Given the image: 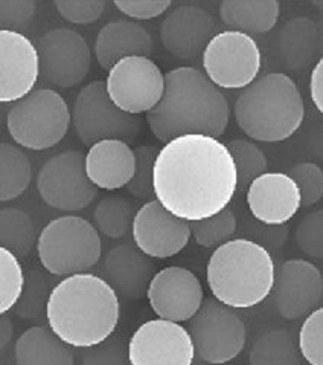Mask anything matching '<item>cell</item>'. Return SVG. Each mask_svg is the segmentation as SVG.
Here are the masks:
<instances>
[{"mask_svg":"<svg viewBox=\"0 0 323 365\" xmlns=\"http://www.w3.org/2000/svg\"><path fill=\"white\" fill-rule=\"evenodd\" d=\"M320 46L316 24L308 17H296L287 21L279 37V49L290 69H305L313 61Z\"/></svg>","mask_w":323,"mask_h":365,"instance_id":"484cf974","label":"cell"},{"mask_svg":"<svg viewBox=\"0 0 323 365\" xmlns=\"http://www.w3.org/2000/svg\"><path fill=\"white\" fill-rule=\"evenodd\" d=\"M105 280L115 291L130 299L147 297L154 274V263L137 246L117 245L104 259Z\"/></svg>","mask_w":323,"mask_h":365,"instance_id":"44dd1931","label":"cell"},{"mask_svg":"<svg viewBox=\"0 0 323 365\" xmlns=\"http://www.w3.org/2000/svg\"><path fill=\"white\" fill-rule=\"evenodd\" d=\"M14 336V324L11 321L9 317L2 315L0 318V346H2V350L13 341Z\"/></svg>","mask_w":323,"mask_h":365,"instance_id":"ee69618b","label":"cell"},{"mask_svg":"<svg viewBox=\"0 0 323 365\" xmlns=\"http://www.w3.org/2000/svg\"><path fill=\"white\" fill-rule=\"evenodd\" d=\"M247 207L252 216L264 225L279 227L292 220L302 208V195L288 173H267L247 188Z\"/></svg>","mask_w":323,"mask_h":365,"instance_id":"d6986e66","label":"cell"},{"mask_svg":"<svg viewBox=\"0 0 323 365\" xmlns=\"http://www.w3.org/2000/svg\"><path fill=\"white\" fill-rule=\"evenodd\" d=\"M37 254L51 275L85 274L101 259V235L89 220L63 216L51 220L40 231Z\"/></svg>","mask_w":323,"mask_h":365,"instance_id":"8992f818","label":"cell"},{"mask_svg":"<svg viewBox=\"0 0 323 365\" xmlns=\"http://www.w3.org/2000/svg\"><path fill=\"white\" fill-rule=\"evenodd\" d=\"M0 243L2 248L26 257L38 243L37 228L25 211L14 207H5L0 211Z\"/></svg>","mask_w":323,"mask_h":365,"instance_id":"f1b7e54d","label":"cell"},{"mask_svg":"<svg viewBox=\"0 0 323 365\" xmlns=\"http://www.w3.org/2000/svg\"><path fill=\"white\" fill-rule=\"evenodd\" d=\"M238 190V171L228 144L208 135L172 139L159 150L156 199L186 222L217 216Z\"/></svg>","mask_w":323,"mask_h":365,"instance_id":"6da1fadb","label":"cell"},{"mask_svg":"<svg viewBox=\"0 0 323 365\" xmlns=\"http://www.w3.org/2000/svg\"><path fill=\"white\" fill-rule=\"evenodd\" d=\"M304 98L295 80L272 72L245 88L235 103L236 124L253 141L282 143L304 123Z\"/></svg>","mask_w":323,"mask_h":365,"instance_id":"5b68a950","label":"cell"},{"mask_svg":"<svg viewBox=\"0 0 323 365\" xmlns=\"http://www.w3.org/2000/svg\"><path fill=\"white\" fill-rule=\"evenodd\" d=\"M72 124L80 141L90 148L105 139L133 143L142 120L122 112L109 96L105 81L96 80L80 91L72 107Z\"/></svg>","mask_w":323,"mask_h":365,"instance_id":"ba28073f","label":"cell"},{"mask_svg":"<svg viewBox=\"0 0 323 365\" xmlns=\"http://www.w3.org/2000/svg\"><path fill=\"white\" fill-rule=\"evenodd\" d=\"M85 171L98 190L115 191L130 184L136 173V153L121 139L96 143L85 155Z\"/></svg>","mask_w":323,"mask_h":365,"instance_id":"7402d4cb","label":"cell"},{"mask_svg":"<svg viewBox=\"0 0 323 365\" xmlns=\"http://www.w3.org/2000/svg\"><path fill=\"white\" fill-rule=\"evenodd\" d=\"M189 334L196 355L211 365H223L238 358L247 341L241 317L213 297L204 298L198 314L191 319Z\"/></svg>","mask_w":323,"mask_h":365,"instance_id":"30bf717a","label":"cell"},{"mask_svg":"<svg viewBox=\"0 0 323 365\" xmlns=\"http://www.w3.org/2000/svg\"><path fill=\"white\" fill-rule=\"evenodd\" d=\"M83 365H132L128 356V342L121 335H112L101 344L85 349Z\"/></svg>","mask_w":323,"mask_h":365,"instance_id":"f35d334b","label":"cell"},{"mask_svg":"<svg viewBox=\"0 0 323 365\" xmlns=\"http://www.w3.org/2000/svg\"><path fill=\"white\" fill-rule=\"evenodd\" d=\"M107 92L128 115L149 113L165 93V73L149 57H128L116 63L107 75Z\"/></svg>","mask_w":323,"mask_h":365,"instance_id":"7c38bea8","label":"cell"},{"mask_svg":"<svg viewBox=\"0 0 323 365\" xmlns=\"http://www.w3.org/2000/svg\"><path fill=\"white\" fill-rule=\"evenodd\" d=\"M299 339L285 329L265 331L249 353L250 365H302Z\"/></svg>","mask_w":323,"mask_h":365,"instance_id":"4316f807","label":"cell"},{"mask_svg":"<svg viewBox=\"0 0 323 365\" xmlns=\"http://www.w3.org/2000/svg\"><path fill=\"white\" fill-rule=\"evenodd\" d=\"M120 318L117 292L105 278L89 272L53 286L46 309L49 329L75 349H92L109 339Z\"/></svg>","mask_w":323,"mask_h":365,"instance_id":"3957f363","label":"cell"},{"mask_svg":"<svg viewBox=\"0 0 323 365\" xmlns=\"http://www.w3.org/2000/svg\"><path fill=\"white\" fill-rule=\"evenodd\" d=\"M51 282L40 271H31L26 275L23 294L14 307V314L23 319H41L46 317L49 297L52 292Z\"/></svg>","mask_w":323,"mask_h":365,"instance_id":"4dcf8cb0","label":"cell"},{"mask_svg":"<svg viewBox=\"0 0 323 365\" xmlns=\"http://www.w3.org/2000/svg\"><path fill=\"white\" fill-rule=\"evenodd\" d=\"M296 242L304 254L323 260V210L309 212L299 222Z\"/></svg>","mask_w":323,"mask_h":365,"instance_id":"74e56055","label":"cell"},{"mask_svg":"<svg viewBox=\"0 0 323 365\" xmlns=\"http://www.w3.org/2000/svg\"><path fill=\"white\" fill-rule=\"evenodd\" d=\"M273 298L279 315L288 321L308 317L323 298V275L308 260H287L276 271Z\"/></svg>","mask_w":323,"mask_h":365,"instance_id":"e0dca14e","label":"cell"},{"mask_svg":"<svg viewBox=\"0 0 323 365\" xmlns=\"http://www.w3.org/2000/svg\"><path fill=\"white\" fill-rule=\"evenodd\" d=\"M17 365H75L70 346L48 327H31L16 341Z\"/></svg>","mask_w":323,"mask_h":365,"instance_id":"cb8c5ba5","label":"cell"},{"mask_svg":"<svg viewBox=\"0 0 323 365\" xmlns=\"http://www.w3.org/2000/svg\"><path fill=\"white\" fill-rule=\"evenodd\" d=\"M297 339L302 358L309 365H323V307L305 318Z\"/></svg>","mask_w":323,"mask_h":365,"instance_id":"d590c367","label":"cell"},{"mask_svg":"<svg viewBox=\"0 0 323 365\" xmlns=\"http://www.w3.org/2000/svg\"><path fill=\"white\" fill-rule=\"evenodd\" d=\"M34 0H2L0 2V26L2 31H25L36 16Z\"/></svg>","mask_w":323,"mask_h":365,"instance_id":"60d3db41","label":"cell"},{"mask_svg":"<svg viewBox=\"0 0 323 365\" xmlns=\"http://www.w3.org/2000/svg\"><path fill=\"white\" fill-rule=\"evenodd\" d=\"M147 298L159 318L180 324L198 314L204 294L198 277L192 271L169 266L153 277Z\"/></svg>","mask_w":323,"mask_h":365,"instance_id":"2e32d148","label":"cell"},{"mask_svg":"<svg viewBox=\"0 0 323 365\" xmlns=\"http://www.w3.org/2000/svg\"><path fill=\"white\" fill-rule=\"evenodd\" d=\"M25 283L26 275L18 257L5 248L0 250V314L6 315L16 307L23 294Z\"/></svg>","mask_w":323,"mask_h":365,"instance_id":"1f68e13d","label":"cell"},{"mask_svg":"<svg viewBox=\"0 0 323 365\" xmlns=\"http://www.w3.org/2000/svg\"><path fill=\"white\" fill-rule=\"evenodd\" d=\"M40 78V57L26 36L0 31V101L17 103L34 92Z\"/></svg>","mask_w":323,"mask_h":365,"instance_id":"ac0fdd59","label":"cell"},{"mask_svg":"<svg viewBox=\"0 0 323 365\" xmlns=\"http://www.w3.org/2000/svg\"><path fill=\"white\" fill-rule=\"evenodd\" d=\"M165 93L147 113L149 130L162 144L186 135L220 138L229 125V101L204 72L180 66L165 75Z\"/></svg>","mask_w":323,"mask_h":365,"instance_id":"7a4b0ae2","label":"cell"},{"mask_svg":"<svg viewBox=\"0 0 323 365\" xmlns=\"http://www.w3.org/2000/svg\"><path fill=\"white\" fill-rule=\"evenodd\" d=\"M115 6L132 20H152L165 14L169 0H116Z\"/></svg>","mask_w":323,"mask_h":365,"instance_id":"b9f144b4","label":"cell"},{"mask_svg":"<svg viewBox=\"0 0 323 365\" xmlns=\"http://www.w3.org/2000/svg\"><path fill=\"white\" fill-rule=\"evenodd\" d=\"M136 153V173L130 184L125 188L130 195L141 200H154V165L159 150L154 145H139L134 148Z\"/></svg>","mask_w":323,"mask_h":365,"instance_id":"e575fe53","label":"cell"},{"mask_svg":"<svg viewBox=\"0 0 323 365\" xmlns=\"http://www.w3.org/2000/svg\"><path fill=\"white\" fill-rule=\"evenodd\" d=\"M281 13L277 0H224L220 17L226 26L244 34H265L272 31Z\"/></svg>","mask_w":323,"mask_h":365,"instance_id":"d4e9b609","label":"cell"},{"mask_svg":"<svg viewBox=\"0 0 323 365\" xmlns=\"http://www.w3.org/2000/svg\"><path fill=\"white\" fill-rule=\"evenodd\" d=\"M263 56L255 38L240 31L215 34L203 51V69L218 89H245L261 72Z\"/></svg>","mask_w":323,"mask_h":365,"instance_id":"9c48e42d","label":"cell"},{"mask_svg":"<svg viewBox=\"0 0 323 365\" xmlns=\"http://www.w3.org/2000/svg\"><path fill=\"white\" fill-rule=\"evenodd\" d=\"M229 152L238 171V187L249 188L252 182L265 175L268 160L263 150L245 139H233L228 144Z\"/></svg>","mask_w":323,"mask_h":365,"instance_id":"d6a6232c","label":"cell"},{"mask_svg":"<svg viewBox=\"0 0 323 365\" xmlns=\"http://www.w3.org/2000/svg\"><path fill=\"white\" fill-rule=\"evenodd\" d=\"M53 5L63 19L75 25H90L100 20L107 6L104 0H57Z\"/></svg>","mask_w":323,"mask_h":365,"instance_id":"ab89813d","label":"cell"},{"mask_svg":"<svg viewBox=\"0 0 323 365\" xmlns=\"http://www.w3.org/2000/svg\"><path fill=\"white\" fill-rule=\"evenodd\" d=\"M40 80L52 88L70 89L89 75L92 51L80 32L57 28L45 32L37 43Z\"/></svg>","mask_w":323,"mask_h":365,"instance_id":"4fadbf2b","label":"cell"},{"mask_svg":"<svg viewBox=\"0 0 323 365\" xmlns=\"http://www.w3.org/2000/svg\"><path fill=\"white\" fill-rule=\"evenodd\" d=\"M213 26V19L206 9L196 5L177 6L162 21V45L172 57L192 60L209 45Z\"/></svg>","mask_w":323,"mask_h":365,"instance_id":"ffe728a7","label":"cell"},{"mask_svg":"<svg viewBox=\"0 0 323 365\" xmlns=\"http://www.w3.org/2000/svg\"><path fill=\"white\" fill-rule=\"evenodd\" d=\"M192 239L203 248H215L229 242L236 231V217L232 210L226 208L217 216L191 222Z\"/></svg>","mask_w":323,"mask_h":365,"instance_id":"836d02e7","label":"cell"},{"mask_svg":"<svg viewBox=\"0 0 323 365\" xmlns=\"http://www.w3.org/2000/svg\"><path fill=\"white\" fill-rule=\"evenodd\" d=\"M153 38L149 32L133 20L120 19L109 21L95 40V57L104 71L128 57H149Z\"/></svg>","mask_w":323,"mask_h":365,"instance_id":"603a6c76","label":"cell"},{"mask_svg":"<svg viewBox=\"0 0 323 365\" xmlns=\"http://www.w3.org/2000/svg\"><path fill=\"white\" fill-rule=\"evenodd\" d=\"M288 175L295 179L300 195L302 208L313 207L323 197V170L314 163H300L290 168Z\"/></svg>","mask_w":323,"mask_h":365,"instance_id":"8d00e7d4","label":"cell"},{"mask_svg":"<svg viewBox=\"0 0 323 365\" xmlns=\"http://www.w3.org/2000/svg\"><path fill=\"white\" fill-rule=\"evenodd\" d=\"M37 190L48 207L58 211H81L98 196L85 171V155L63 152L46 160L38 171Z\"/></svg>","mask_w":323,"mask_h":365,"instance_id":"8fae6325","label":"cell"},{"mask_svg":"<svg viewBox=\"0 0 323 365\" xmlns=\"http://www.w3.org/2000/svg\"><path fill=\"white\" fill-rule=\"evenodd\" d=\"M32 182L29 158L17 145H0V200L9 202L20 197Z\"/></svg>","mask_w":323,"mask_h":365,"instance_id":"83f0119b","label":"cell"},{"mask_svg":"<svg viewBox=\"0 0 323 365\" xmlns=\"http://www.w3.org/2000/svg\"><path fill=\"white\" fill-rule=\"evenodd\" d=\"M309 95L316 109L323 116V57L316 63L309 77Z\"/></svg>","mask_w":323,"mask_h":365,"instance_id":"7bdbcfd3","label":"cell"},{"mask_svg":"<svg viewBox=\"0 0 323 365\" xmlns=\"http://www.w3.org/2000/svg\"><path fill=\"white\" fill-rule=\"evenodd\" d=\"M132 365H192L196 347L189 330L166 319H149L128 341Z\"/></svg>","mask_w":323,"mask_h":365,"instance_id":"5bb4252c","label":"cell"},{"mask_svg":"<svg viewBox=\"0 0 323 365\" xmlns=\"http://www.w3.org/2000/svg\"><path fill=\"white\" fill-rule=\"evenodd\" d=\"M70 121L69 106L57 91L37 89L11 107L6 127L17 145L41 152L63 141Z\"/></svg>","mask_w":323,"mask_h":365,"instance_id":"52a82bcc","label":"cell"},{"mask_svg":"<svg viewBox=\"0 0 323 365\" xmlns=\"http://www.w3.org/2000/svg\"><path fill=\"white\" fill-rule=\"evenodd\" d=\"M132 235L137 250L159 260L180 254L192 237L189 222L176 217L157 199L136 211Z\"/></svg>","mask_w":323,"mask_h":365,"instance_id":"9a60e30c","label":"cell"},{"mask_svg":"<svg viewBox=\"0 0 323 365\" xmlns=\"http://www.w3.org/2000/svg\"><path fill=\"white\" fill-rule=\"evenodd\" d=\"M212 297L231 309H250L273 292L276 266L263 245L233 239L218 246L206 269Z\"/></svg>","mask_w":323,"mask_h":365,"instance_id":"277c9868","label":"cell"},{"mask_svg":"<svg viewBox=\"0 0 323 365\" xmlns=\"http://www.w3.org/2000/svg\"><path fill=\"white\" fill-rule=\"evenodd\" d=\"M134 217V205L125 197H105L93 211L96 230L109 239L125 237L133 228Z\"/></svg>","mask_w":323,"mask_h":365,"instance_id":"f546056e","label":"cell"}]
</instances>
